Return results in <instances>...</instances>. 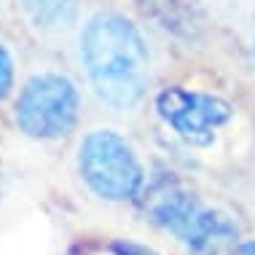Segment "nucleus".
I'll list each match as a JSON object with an SVG mask.
<instances>
[{"mask_svg":"<svg viewBox=\"0 0 255 255\" xmlns=\"http://www.w3.org/2000/svg\"><path fill=\"white\" fill-rule=\"evenodd\" d=\"M89 84L110 108L129 110L145 97L150 81V57L142 32L121 13H100L81 35Z\"/></svg>","mask_w":255,"mask_h":255,"instance_id":"obj_1","label":"nucleus"},{"mask_svg":"<svg viewBox=\"0 0 255 255\" xmlns=\"http://www.w3.org/2000/svg\"><path fill=\"white\" fill-rule=\"evenodd\" d=\"M78 169L89 188L108 202H127L142 191V164L121 134L97 129L78 150Z\"/></svg>","mask_w":255,"mask_h":255,"instance_id":"obj_2","label":"nucleus"},{"mask_svg":"<svg viewBox=\"0 0 255 255\" xmlns=\"http://www.w3.org/2000/svg\"><path fill=\"white\" fill-rule=\"evenodd\" d=\"M78 116V86L62 73L32 75L16 100V124L32 140H59L70 134Z\"/></svg>","mask_w":255,"mask_h":255,"instance_id":"obj_3","label":"nucleus"},{"mask_svg":"<svg viewBox=\"0 0 255 255\" xmlns=\"http://www.w3.org/2000/svg\"><path fill=\"white\" fill-rule=\"evenodd\" d=\"M164 124L188 145H207L215 140L218 129L231 121L234 110L226 100L196 89L169 86L156 100Z\"/></svg>","mask_w":255,"mask_h":255,"instance_id":"obj_4","label":"nucleus"},{"mask_svg":"<svg viewBox=\"0 0 255 255\" xmlns=\"http://www.w3.org/2000/svg\"><path fill=\"white\" fill-rule=\"evenodd\" d=\"M180 239L191 255H231L234 242H237V229L223 212L202 207Z\"/></svg>","mask_w":255,"mask_h":255,"instance_id":"obj_5","label":"nucleus"},{"mask_svg":"<svg viewBox=\"0 0 255 255\" xmlns=\"http://www.w3.org/2000/svg\"><path fill=\"white\" fill-rule=\"evenodd\" d=\"M32 27L40 32H59L67 30L78 16L81 0H19Z\"/></svg>","mask_w":255,"mask_h":255,"instance_id":"obj_6","label":"nucleus"},{"mask_svg":"<svg viewBox=\"0 0 255 255\" xmlns=\"http://www.w3.org/2000/svg\"><path fill=\"white\" fill-rule=\"evenodd\" d=\"M11 89H13V59L8 49L0 43V100L8 97Z\"/></svg>","mask_w":255,"mask_h":255,"instance_id":"obj_7","label":"nucleus"},{"mask_svg":"<svg viewBox=\"0 0 255 255\" xmlns=\"http://www.w3.org/2000/svg\"><path fill=\"white\" fill-rule=\"evenodd\" d=\"M116 253L119 255H156V253L145 250V247H134V245H116Z\"/></svg>","mask_w":255,"mask_h":255,"instance_id":"obj_8","label":"nucleus"},{"mask_svg":"<svg viewBox=\"0 0 255 255\" xmlns=\"http://www.w3.org/2000/svg\"><path fill=\"white\" fill-rule=\"evenodd\" d=\"M231 255H255V239H250V242H242V245H237Z\"/></svg>","mask_w":255,"mask_h":255,"instance_id":"obj_9","label":"nucleus"},{"mask_svg":"<svg viewBox=\"0 0 255 255\" xmlns=\"http://www.w3.org/2000/svg\"><path fill=\"white\" fill-rule=\"evenodd\" d=\"M3 194H5V177H3V172H0V202H3Z\"/></svg>","mask_w":255,"mask_h":255,"instance_id":"obj_10","label":"nucleus"}]
</instances>
